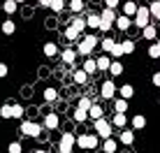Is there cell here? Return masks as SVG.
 <instances>
[{"mask_svg": "<svg viewBox=\"0 0 160 153\" xmlns=\"http://www.w3.org/2000/svg\"><path fill=\"white\" fill-rule=\"evenodd\" d=\"M42 51H44V56H47V58H53V56H58V47L53 44V42H47V44L42 47Z\"/></svg>", "mask_w": 160, "mask_h": 153, "instance_id": "83f0119b", "label": "cell"}, {"mask_svg": "<svg viewBox=\"0 0 160 153\" xmlns=\"http://www.w3.org/2000/svg\"><path fill=\"white\" fill-rule=\"evenodd\" d=\"M65 7H68V2H65V0H53V2H51V7H49V9H53V12H63V9Z\"/></svg>", "mask_w": 160, "mask_h": 153, "instance_id": "74e56055", "label": "cell"}, {"mask_svg": "<svg viewBox=\"0 0 160 153\" xmlns=\"http://www.w3.org/2000/svg\"><path fill=\"white\" fill-rule=\"evenodd\" d=\"M23 149H21V144L19 141H12V144H9V149H7V153H21Z\"/></svg>", "mask_w": 160, "mask_h": 153, "instance_id": "7bdbcfd3", "label": "cell"}, {"mask_svg": "<svg viewBox=\"0 0 160 153\" xmlns=\"http://www.w3.org/2000/svg\"><path fill=\"white\" fill-rule=\"evenodd\" d=\"M121 47H123V56H125V53H128V56H130V53H135V40H123V42H121Z\"/></svg>", "mask_w": 160, "mask_h": 153, "instance_id": "d6a6232c", "label": "cell"}, {"mask_svg": "<svg viewBox=\"0 0 160 153\" xmlns=\"http://www.w3.org/2000/svg\"><path fill=\"white\" fill-rule=\"evenodd\" d=\"M16 7H19V2H16V0H5V2H2V9H5L7 14H14Z\"/></svg>", "mask_w": 160, "mask_h": 153, "instance_id": "e575fe53", "label": "cell"}, {"mask_svg": "<svg viewBox=\"0 0 160 153\" xmlns=\"http://www.w3.org/2000/svg\"><path fill=\"white\" fill-rule=\"evenodd\" d=\"M116 93H118V88H116V84H114L112 79L102 81V86H100V97H104V100H114V97H116Z\"/></svg>", "mask_w": 160, "mask_h": 153, "instance_id": "ba28073f", "label": "cell"}, {"mask_svg": "<svg viewBox=\"0 0 160 153\" xmlns=\"http://www.w3.org/2000/svg\"><path fill=\"white\" fill-rule=\"evenodd\" d=\"M95 61H98V70H100V72H109V65H112L114 58H109V53H104V56L95 58Z\"/></svg>", "mask_w": 160, "mask_h": 153, "instance_id": "2e32d148", "label": "cell"}, {"mask_svg": "<svg viewBox=\"0 0 160 153\" xmlns=\"http://www.w3.org/2000/svg\"><path fill=\"white\" fill-rule=\"evenodd\" d=\"M137 9H139V5H137L135 0H128V2H123V14H125V16H130V19H135Z\"/></svg>", "mask_w": 160, "mask_h": 153, "instance_id": "9a60e30c", "label": "cell"}, {"mask_svg": "<svg viewBox=\"0 0 160 153\" xmlns=\"http://www.w3.org/2000/svg\"><path fill=\"white\" fill-rule=\"evenodd\" d=\"M118 95H121V97H125V100H130V97L135 95V86H130V84H123V86L118 88Z\"/></svg>", "mask_w": 160, "mask_h": 153, "instance_id": "f1b7e54d", "label": "cell"}, {"mask_svg": "<svg viewBox=\"0 0 160 153\" xmlns=\"http://www.w3.org/2000/svg\"><path fill=\"white\" fill-rule=\"evenodd\" d=\"M70 116H72L77 123H86V121H88V111H86V109H79V107H74Z\"/></svg>", "mask_w": 160, "mask_h": 153, "instance_id": "e0dca14e", "label": "cell"}, {"mask_svg": "<svg viewBox=\"0 0 160 153\" xmlns=\"http://www.w3.org/2000/svg\"><path fill=\"white\" fill-rule=\"evenodd\" d=\"M112 125L123 130L125 125H128V116H125V114H114V116H112Z\"/></svg>", "mask_w": 160, "mask_h": 153, "instance_id": "ffe728a7", "label": "cell"}, {"mask_svg": "<svg viewBox=\"0 0 160 153\" xmlns=\"http://www.w3.org/2000/svg\"><path fill=\"white\" fill-rule=\"evenodd\" d=\"M114 26H116V28L118 30H130V26H132V19H130V16H125V14H121V16H116V23H114Z\"/></svg>", "mask_w": 160, "mask_h": 153, "instance_id": "4fadbf2b", "label": "cell"}, {"mask_svg": "<svg viewBox=\"0 0 160 153\" xmlns=\"http://www.w3.org/2000/svg\"><path fill=\"white\" fill-rule=\"evenodd\" d=\"M98 135H79L77 137V146H81L84 151H91V149H95L98 146Z\"/></svg>", "mask_w": 160, "mask_h": 153, "instance_id": "52a82bcc", "label": "cell"}, {"mask_svg": "<svg viewBox=\"0 0 160 153\" xmlns=\"http://www.w3.org/2000/svg\"><path fill=\"white\" fill-rule=\"evenodd\" d=\"M146 128V116L144 114H135L132 116V130H144Z\"/></svg>", "mask_w": 160, "mask_h": 153, "instance_id": "d6986e66", "label": "cell"}, {"mask_svg": "<svg viewBox=\"0 0 160 153\" xmlns=\"http://www.w3.org/2000/svg\"><path fill=\"white\" fill-rule=\"evenodd\" d=\"M102 153H104V151H102Z\"/></svg>", "mask_w": 160, "mask_h": 153, "instance_id": "f5cc1de1", "label": "cell"}, {"mask_svg": "<svg viewBox=\"0 0 160 153\" xmlns=\"http://www.w3.org/2000/svg\"><path fill=\"white\" fill-rule=\"evenodd\" d=\"M74 146H77V137L72 132H63L60 135V141H58V151L60 153H72Z\"/></svg>", "mask_w": 160, "mask_h": 153, "instance_id": "5b68a950", "label": "cell"}, {"mask_svg": "<svg viewBox=\"0 0 160 153\" xmlns=\"http://www.w3.org/2000/svg\"><path fill=\"white\" fill-rule=\"evenodd\" d=\"M68 7L72 9L74 14H81V12L86 9V0H70V2H68Z\"/></svg>", "mask_w": 160, "mask_h": 153, "instance_id": "484cf974", "label": "cell"}, {"mask_svg": "<svg viewBox=\"0 0 160 153\" xmlns=\"http://www.w3.org/2000/svg\"><path fill=\"white\" fill-rule=\"evenodd\" d=\"M109 56H112L114 61H118V58L123 56V47H121V42H116V44L112 47V51H109Z\"/></svg>", "mask_w": 160, "mask_h": 153, "instance_id": "8d00e7d4", "label": "cell"}, {"mask_svg": "<svg viewBox=\"0 0 160 153\" xmlns=\"http://www.w3.org/2000/svg\"><path fill=\"white\" fill-rule=\"evenodd\" d=\"M16 2H19V5H21V2H26V0H16Z\"/></svg>", "mask_w": 160, "mask_h": 153, "instance_id": "681fc988", "label": "cell"}, {"mask_svg": "<svg viewBox=\"0 0 160 153\" xmlns=\"http://www.w3.org/2000/svg\"><path fill=\"white\" fill-rule=\"evenodd\" d=\"M153 86H158V88H160V72L153 74Z\"/></svg>", "mask_w": 160, "mask_h": 153, "instance_id": "7dc6e473", "label": "cell"}, {"mask_svg": "<svg viewBox=\"0 0 160 153\" xmlns=\"http://www.w3.org/2000/svg\"><path fill=\"white\" fill-rule=\"evenodd\" d=\"M32 153H47V151H32Z\"/></svg>", "mask_w": 160, "mask_h": 153, "instance_id": "c3c4849f", "label": "cell"}, {"mask_svg": "<svg viewBox=\"0 0 160 153\" xmlns=\"http://www.w3.org/2000/svg\"><path fill=\"white\" fill-rule=\"evenodd\" d=\"M112 130H114V125L112 121H107V118H98V121H93V132L98 135V137H102V139H107V137H112Z\"/></svg>", "mask_w": 160, "mask_h": 153, "instance_id": "7a4b0ae2", "label": "cell"}, {"mask_svg": "<svg viewBox=\"0 0 160 153\" xmlns=\"http://www.w3.org/2000/svg\"><path fill=\"white\" fill-rule=\"evenodd\" d=\"M0 118H14L12 105H2V107H0Z\"/></svg>", "mask_w": 160, "mask_h": 153, "instance_id": "d590c367", "label": "cell"}, {"mask_svg": "<svg viewBox=\"0 0 160 153\" xmlns=\"http://www.w3.org/2000/svg\"><path fill=\"white\" fill-rule=\"evenodd\" d=\"M0 30H2V35H14V32H16V21H12V19L2 21V26H0Z\"/></svg>", "mask_w": 160, "mask_h": 153, "instance_id": "44dd1931", "label": "cell"}, {"mask_svg": "<svg viewBox=\"0 0 160 153\" xmlns=\"http://www.w3.org/2000/svg\"><path fill=\"white\" fill-rule=\"evenodd\" d=\"M56 97H58L56 88H47V91H44V100H47V102H56Z\"/></svg>", "mask_w": 160, "mask_h": 153, "instance_id": "f35d334b", "label": "cell"}, {"mask_svg": "<svg viewBox=\"0 0 160 153\" xmlns=\"http://www.w3.org/2000/svg\"><path fill=\"white\" fill-rule=\"evenodd\" d=\"M42 128L44 125L40 123H35V121H21V135H26V137H37V135L42 132Z\"/></svg>", "mask_w": 160, "mask_h": 153, "instance_id": "8992f818", "label": "cell"}, {"mask_svg": "<svg viewBox=\"0 0 160 153\" xmlns=\"http://www.w3.org/2000/svg\"><path fill=\"white\" fill-rule=\"evenodd\" d=\"M148 58H160V44L158 42H153V44L148 47Z\"/></svg>", "mask_w": 160, "mask_h": 153, "instance_id": "60d3db41", "label": "cell"}, {"mask_svg": "<svg viewBox=\"0 0 160 153\" xmlns=\"http://www.w3.org/2000/svg\"><path fill=\"white\" fill-rule=\"evenodd\" d=\"M98 44H100V37H95V35H84V37L79 40V44H77V53L88 58L93 51H95Z\"/></svg>", "mask_w": 160, "mask_h": 153, "instance_id": "6da1fadb", "label": "cell"}, {"mask_svg": "<svg viewBox=\"0 0 160 153\" xmlns=\"http://www.w3.org/2000/svg\"><path fill=\"white\" fill-rule=\"evenodd\" d=\"M70 26H72V28H74L77 32H81V35H84V30L88 28V26H86V19H84V16H79V14H77V16H72Z\"/></svg>", "mask_w": 160, "mask_h": 153, "instance_id": "8fae6325", "label": "cell"}, {"mask_svg": "<svg viewBox=\"0 0 160 153\" xmlns=\"http://www.w3.org/2000/svg\"><path fill=\"white\" fill-rule=\"evenodd\" d=\"M121 144H125V146H130V144H135V130H128V128H123L121 130Z\"/></svg>", "mask_w": 160, "mask_h": 153, "instance_id": "5bb4252c", "label": "cell"}, {"mask_svg": "<svg viewBox=\"0 0 160 153\" xmlns=\"http://www.w3.org/2000/svg\"><path fill=\"white\" fill-rule=\"evenodd\" d=\"M12 109H14V118H23L26 116V107L23 105H12Z\"/></svg>", "mask_w": 160, "mask_h": 153, "instance_id": "b9f144b4", "label": "cell"}, {"mask_svg": "<svg viewBox=\"0 0 160 153\" xmlns=\"http://www.w3.org/2000/svg\"><path fill=\"white\" fill-rule=\"evenodd\" d=\"M128 102L125 97H118V100H114V114H125L128 111Z\"/></svg>", "mask_w": 160, "mask_h": 153, "instance_id": "603a6c76", "label": "cell"}, {"mask_svg": "<svg viewBox=\"0 0 160 153\" xmlns=\"http://www.w3.org/2000/svg\"><path fill=\"white\" fill-rule=\"evenodd\" d=\"M63 37H65L68 42H79V40H81V32H77L72 26H68V28H65V32H63Z\"/></svg>", "mask_w": 160, "mask_h": 153, "instance_id": "7402d4cb", "label": "cell"}, {"mask_svg": "<svg viewBox=\"0 0 160 153\" xmlns=\"http://www.w3.org/2000/svg\"><path fill=\"white\" fill-rule=\"evenodd\" d=\"M86 26H88V28H100V14H88L86 16Z\"/></svg>", "mask_w": 160, "mask_h": 153, "instance_id": "f546056e", "label": "cell"}, {"mask_svg": "<svg viewBox=\"0 0 160 153\" xmlns=\"http://www.w3.org/2000/svg\"><path fill=\"white\" fill-rule=\"evenodd\" d=\"M51 2H53V0H37V5H40V7H51Z\"/></svg>", "mask_w": 160, "mask_h": 153, "instance_id": "bcb514c9", "label": "cell"}, {"mask_svg": "<svg viewBox=\"0 0 160 153\" xmlns=\"http://www.w3.org/2000/svg\"><path fill=\"white\" fill-rule=\"evenodd\" d=\"M156 42H158V44H160V40H156Z\"/></svg>", "mask_w": 160, "mask_h": 153, "instance_id": "816d5d0a", "label": "cell"}, {"mask_svg": "<svg viewBox=\"0 0 160 153\" xmlns=\"http://www.w3.org/2000/svg\"><path fill=\"white\" fill-rule=\"evenodd\" d=\"M84 70H86V74H88V76H93V74L98 72V61H95V58H91V56H88L86 61H84Z\"/></svg>", "mask_w": 160, "mask_h": 153, "instance_id": "ac0fdd59", "label": "cell"}, {"mask_svg": "<svg viewBox=\"0 0 160 153\" xmlns=\"http://www.w3.org/2000/svg\"><path fill=\"white\" fill-rule=\"evenodd\" d=\"M77 107H79V109H86V111H88V109H91L93 107V102H91V97H79V102H77Z\"/></svg>", "mask_w": 160, "mask_h": 153, "instance_id": "ab89813d", "label": "cell"}, {"mask_svg": "<svg viewBox=\"0 0 160 153\" xmlns=\"http://www.w3.org/2000/svg\"><path fill=\"white\" fill-rule=\"evenodd\" d=\"M104 116V109L100 107V105H95V102H93V107L88 109V118H93V121H98V118H102Z\"/></svg>", "mask_w": 160, "mask_h": 153, "instance_id": "d4e9b609", "label": "cell"}, {"mask_svg": "<svg viewBox=\"0 0 160 153\" xmlns=\"http://www.w3.org/2000/svg\"><path fill=\"white\" fill-rule=\"evenodd\" d=\"M77 56H79V53H77V49H63V51H60V58H63L65 65H74Z\"/></svg>", "mask_w": 160, "mask_h": 153, "instance_id": "9c48e42d", "label": "cell"}, {"mask_svg": "<svg viewBox=\"0 0 160 153\" xmlns=\"http://www.w3.org/2000/svg\"><path fill=\"white\" fill-rule=\"evenodd\" d=\"M104 5H107V7H112V9H116L118 5H121V0H102Z\"/></svg>", "mask_w": 160, "mask_h": 153, "instance_id": "ee69618b", "label": "cell"}, {"mask_svg": "<svg viewBox=\"0 0 160 153\" xmlns=\"http://www.w3.org/2000/svg\"><path fill=\"white\" fill-rule=\"evenodd\" d=\"M7 74H9V67H7L5 63H0V79H5Z\"/></svg>", "mask_w": 160, "mask_h": 153, "instance_id": "f6af8a7d", "label": "cell"}, {"mask_svg": "<svg viewBox=\"0 0 160 153\" xmlns=\"http://www.w3.org/2000/svg\"><path fill=\"white\" fill-rule=\"evenodd\" d=\"M109 74H112V76L123 74V63H121V61H112V65H109Z\"/></svg>", "mask_w": 160, "mask_h": 153, "instance_id": "4dcf8cb0", "label": "cell"}, {"mask_svg": "<svg viewBox=\"0 0 160 153\" xmlns=\"http://www.w3.org/2000/svg\"><path fill=\"white\" fill-rule=\"evenodd\" d=\"M116 149H118V141L116 139H112V137L104 139V144H102V151L104 153H116Z\"/></svg>", "mask_w": 160, "mask_h": 153, "instance_id": "4316f807", "label": "cell"}, {"mask_svg": "<svg viewBox=\"0 0 160 153\" xmlns=\"http://www.w3.org/2000/svg\"><path fill=\"white\" fill-rule=\"evenodd\" d=\"M72 79H74V84L84 86L86 81H88V74H86V70H84V67H81V70H74V72H72Z\"/></svg>", "mask_w": 160, "mask_h": 153, "instance_id": "cb8c5ba5", "label": "cell"}, {"mask_svg": "<svg viewBox=\"0 0 160 153\" xmlns=\"http://www.w3.org/2000/svg\"><path fill=\"white\" fill-rule=\"evenodd\" d=\"M116 23V12H114L112 7H104L100 12V30L102 32H109V28Z\"/></svg>", "mask_w": 160, "mask_h": 153, "instance_id": "3957f363", "label": "cell"}, {"mask_svg": "<svg viewBox=\"0 0 160 153\" xmlns=\"http://www.w3.org/2000/svg\"><path fill=\"white\" fill-rule=\"evenodd\" d=\"M132 23L137 26V28H146L148 23H151V12H148L146 5H139V9H137L135 19H132Z\"/></svg>", "mask_w": 160, "mask_h": 153, "instance_id": "277c9868", "label": "cell"}, {"mask_svg": "<svg viewBox=\"0 0 160 153\" xmlns=\"http://www.w3.org/2000/svg\"><path fill=\"white\" fill-rule=\"evenodd\" d=\"M158 105H160V97H158Z\"/></svg>", "mask_w": 160, "mask_h": 153, "instance_id": "f907efd6", "label": "cell"}, {"mask_svg": "<svg viewBox=\"0 0 160 153\" xmlns=\"http://www.w3.org/2000/svg\"><path fill=\"white\" fill-rule=\"evenodd\" d=\"M114 44H116V40H112V37H102V40H100V47H102V51H104V53L112 51V47H114Z\"/></svg>", "mask_w": 160, "mask_h": 153, "instance_id": "836d02e7", "label": "cell"}, {"mask_svg": "<svg viewBox=\"0 0 160 153\" xmlns=\"http://www.w3.org/2000/svg\"><path fill=\"white\" fill-rule=\"evenodd\" d=\"M58 125H60L58 114H47V116H44V130H56Z\"/></svg>", "mask_w": 160, "mask_h": 153, "instance_id": "30bf717a", "label": "cell"}, {"mask_svg": "<svg viewBox=\"0 0 160 153\" xmlns=\"http://www.w3.org/2000/svg\"><path fill=\"white\" fill-rule=\"evenodd\" d=\"M142 37H144V40H151V42H156L158 40V28L153 23H148L146 28H142Z\"/></svg>", "mask_w": 160, "mask_h": 153, "instance_id": "7c38bea8", "label": "cell"}, {"mask_svg": "<svg viewBox=\"0 0 160 153\" xmlns=\"http://www.w3.org/2000/svg\"><path fill=\"white\" fill-rule=\"evenodd\" d=\"M148 12H151V19L160 21V0H153V2L148 5Z\"/></svg>", "mask_w": 160, "mask_h": 153, "instance_id": "1f68e13d", "label": "cell"}]
</instances>
